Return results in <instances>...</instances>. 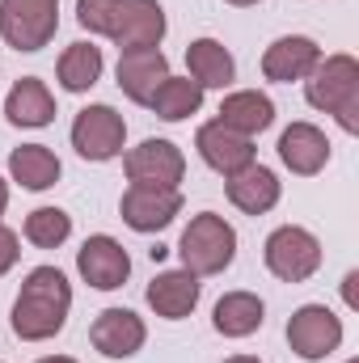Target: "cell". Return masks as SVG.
<instances>
[{"label": "cell", "mask_w": 359, "mask_h": 363, "mask_svg": "<svg viewBox=\"0 0 359 363\" xmlns=\"http://www.w3.org/2000/svg\"><path fill=\"white\" fill-rule=\"evenodd\" d=\"M186 68H190V77H194L203 89H224V85H233V77H237L233 55H228L224 43H216V38L190 43V47H186Z\"/></svg>", "instance_id": "cell-22"}, {"label": "cell", "mask_w": 359, "mask_h": 363, "mask_svg": "<svg viewBox=\"0 0 359 363\" xmlns=\"http://www.w3.org/2000/svg\"><path fill=\"white\" fill-rule=\"evenodd\" d=\"M60 30V0H0V38L13 51H43Z\"/></svg>", "instance_id": "cell-4"}, {"label": "cell", "mask_w": 359, "mask_h": 363, "mask_svg": "<svg viewBox=\"0 0 359 363\" xmlns=\"http://www.w3.org/2000/svg\"><path fill=\"white\" fill-rule=\"evenodd\" d=\"M355 283H359V274L351 271V274H347V287H343V291H347V304H351V308H355Z\"/></svg>", "instance_id": "cell-29"}, {"label": "cell", "mask_w": 359, "mask_h": 363, "mask_svg": "<svg viewBox=\"0 0 359 363\" xmlns=\"http://www.w3.org/2000/svg\"><path fill=\"white\" fill-rule=\"evenodd\" d=\"M279 161L296 174V178H313L326 169L330 161V140L321 127L313 123H292L283 135H279Z\"/></svg>", "instance_id": "cell-16"}, {"label": "cell", "mask_w": 359, "mask_h": 363, "mask_svg": "<svg viewBox=\"0 0 359 363\" xmlns=\"http://www.w3.org/2000/svg\"><path fill=\"white\" fill-rule=\"evenodd\" d=\"M228 4H241V9H245V4H258V0H228Z\"/></svg>", "instance_id": "cell-33"}, {"label": "cell", "mask_w": 359, "mask_h": 363, "mask_svg": "<svg viewBox=\"0 0 359 363\" xmlns=\"http://www.w3.org/2000/svg\"><path fill=\"white\" fill-rule=\"evenodd\" d=\"M182 211V194L178 190H161V186H127L118 216L127 228L136 233H161L174 224V216Z\"/></svg>", "instance_id": "cell-9"}, {"label": "cell", "mask_w": 359, "mask_h": 363, "mask_svg": "<svg viewBox=\"0 0 359 363\" xmlns=\"http://www.w3.org/2000/svg\"><path fill=\"white\" fill-rule=\"evenodd\" d=\"M287 347L309 363L326 359V355H334L343 347V321L326 304H304L287 321Z\"/></svg>", "instance_id": "cell-6"}, {"label": "cell", "mask_w": 359, "mask_h": 363, "mask_svg": "<svg viewBox=\"0 0 359 363\" xmlns=\"http://www.w3.org/2000/svg\"><path fill=\"white\" fill-rule=\"evenodd\" d=\"M21 233H26L30 245L55 250V245H64V241L72 237V216L60 211V207H38V211L26 216V228H21Z\"/></svg>", "instance_id": "cell-26"}, {"label": "cell", "mask_w": 359, "mask_h": 363, "mask_svg": "<svg viewBox=\"0 0 359 363\" xmlns=\"http://www.w3.org/2000/svg\"><path fill=\"white\" fill-rule=\"evenodd\" d=\"M178 254H182V267L190 274H220L237 258V233H233V224L224 216L199 211L182 233Z\"/></svg>", "instance_id": "cell-3"}, {"label": "cell", "mask_w": 359, "mask_h": 363, "mask_svg": "<svg viewBox=\"0 0 359 363\" xmlns=\"http://www.w3.org/2000/svg\"><path fill=\"white\" fill-rule=\"evenodd\" d=\"M4 207H9V182L0 178V216H4Z\"/></svg>", "instance_id": "cell-30"}, {"label": "cell", "mask_w": 359, "mask_h": 363, "mask_svg": "<svg viewBox=\"0 0 359 363\" xmlns=\"http://www.w3.org/2000/svg\"><path fill=\"white\" fill-rule=\"evenodd\" d=\"M321 60V47L304 34H287V38H275L263 55V77L275 85H292V81H304Z\"/></svg>", "instance_id": "cell-15"}, {"label": "cell", "mask_w": 359, "mask_h": 363, "mask_svg": "<svg viewBox=\"0 0 359 363\" xmlns=\"http://www.w3.org/2000/svg\"><path fill=\"white\" fill-rule=\"evenodd\" d=\"M123 169L131 186H161V190H178L186 178V157L178 144L170 140H144L140 148H131L123 157Z\"/></svg>", "instance_id": "cell-8"}, {"label": "cell", "mask_w": 359, "mask_h": 363, "mask_svg": "<svg viewBox=\"0 0 359 363\" xmlns=\"http://www.w3.org/2000/svg\"><path fill=\"white\" fill-rule=\"evenodd\" d=\"M224 190H228V203L241 207L245 216H263V211H270L279 203V178L270 174L267 165H245L241 174L228 178Z\"/></svg>", "instance_id": "cell-21"}, {"label": "cell", "mask_w": 359, "mask_h": 363, "mask_svg": "<svg viewBox=\"0 0 359 363\" xmlns=\"http://www.w3.org/2000/svg\"><path fill=\"white\" fill-rule=\"evenodd\" d=\"M144 338H148V330H144V321L131 308H106V313H97V321L89 325V342L106 359L136 355L144 347Z\"/></svg>", "instance_id": "cell-14"}, {"label": "cell", "mask_w": 359, "mask_h": 363, "mask_svg": "<svg viewBox=\"0 0 359 363\" xmlns=\"http://www.w3.org/2000/svg\"><path fill=\"white\" fill-rule=\"evenodd\" d=\"M220 123H224L228 131L254 140L258 131H267L270 123H275V101H270L267 93H258V89L228 93V97L220 101Z\"/></svg>", "instance_id": "cell-18"}, {"label": "cell", "mask_w": 359, "mask_h": 363, "mask_svg": "<svg viewBox=\"0 0 359 363\" xmlns=\"http://www.w3.org/2000/svg\"><path fill=\"white\" fill-rule=\"evenodd\" d=\"M267 267L275 279H283V283H304V279H313L317 267H321V241L309 233V228H300V224H283V228H275L267 237Z\"/></svg>", "instance_id": "cell-5"}, {"label": "cell", "mask_w": 359, "mask_h": 363, "mask_svg": "<svg viewBox=\"0 0 359 363\" xmlns=\"http://www.w3.org/2000/svg\"><path fill=\"white\" fill-rule=\"evenodd\" d=\"M224 363H263V359H254V355H233V359H224Z\"/></svg>", "instance_id": "cell-31"}, {"label": "cell", "mask_w": 359, "mask_h": 363, "mask_svg": "<svg viewBox=\"0 0 359 363\" xmlns=\"http://www.w3.org/2000/svg\"><path fill=\"white\" fill-rule=\"evenodd\" d=\"M4 118L13 127H47L55 118V97L38 77H21L4 101Z\"/></svg>", "instance_id": "cell-20"}, {"label": "cell", "mask_w": 359, "mask_h": 363, "mask_svg": "<svg viewBox=\"0 0 359 363\" xmlns=\"http://www.w3.org/2000/svg\"><path fill=\"white\" fill-rule=\"evenodd\" d=\"M17 258H21V250H17V233L0 224V274L13 271V267H17Z\"/></svg>", "instance_id": "cell-28"}, {"label": "cell", "mask_w": 359, "mask_h": 363, "mask_svg": "<svg viewBox=\"0 0 359 363\" xmlns=\"http://www.w3.org/2000/svg\"><path fill=\"white\" fill-rule=\"evenodd\" d=\"M9 174L26 190H47L60 182V157L47 144H21L9 152Z\"/></svg>", "instance_id": "cell-23"}, {"label": "cell", "mask_w": 359, "mask_h": 363, "mask_svg": "<svg viewBox=\"0 0 359 363\" xmlns=\"http://www.w3.org/2000/svg\"><path fill=\"white\" fill-rule=\"evenodd\" d=\"M77 271H81V279H85L89 287H97V291H114V287L127 283L131 258H127V250H123L114 237L97 233V237H89V241L77 250Z\"/></svg>", "instance_id": "cell-11"}, {"label": "cell", "mask_w": 359, "mask_h": 363, "mask_svg": "<svg viewBox=\"0 0 359 363\" xmlns=\"http://www.w3.org/2000/svg\"><path fill=\"white\" fill-rule=\"evenodd\" d=\"M114 4H118V0H77V21H81L89 34H106V38H110Z\"/></svg>", "instance_id": "cell-27"}, {"label": "cell", "mask_w": 359, "mask_h": 363, "mask_svg": "<svg viewBox=\"0 0 359 363\" xmlns=\"http://www.w3.org/2000/svg\"><path fill=\"white\" fill-rule=\"evenodd\" d=\"M110 38L118 43V51L161 47V38H165V9L157 0H118L114 4V21H110Z\"/></svg>", "instance_id": "cell-10"}, {"label": "cell", "mask_w": 359, "mask_h": 363, "mask_svg": "<svg viewBox=\"0 0 359 363\" xmlns=\"http://www.w3.org/2000/svg\"><path fill=\"white\" fill-rule=\"evenodd\" d=\"M165 77H170V60L157 47H131L118 55V89L136 106H148L153 93L165 85Z\"/></svg>", "instance_id": "cell-13"}, {"label": "cell", "mask_w": 359, "mask_h": 363, "mask_svg": "<svg viewBox=\"0 0 359 363\" xmlns=\"http://www.w3.org/2000/svg\"><path fill=\"white\" fill-rule=\"evenodd\" d=\"M127 123L114 106H85L72 123V148L85 161H114L123 152Z\"/></svg>", "instance_id": "cell-7"}, {"label": "cell", "mask_w": 359, "mask_h": 363, "mask_svg": "<svg viewBox=\"0 0 359 363\" xmlns=\"http://www.w3.org/2000/svg\"><path fill=\"white\" fill-rule=\"evenodd\" d=\"M38 363H77V359H64V355H51V359H38Z\"/></svg>", "instance_id": "cell-32"}, {"label": "cell", "mask_w": 359, "mask_h": 363, "mask_svg": "<svg viewBox=\"0 0 359 363\" xmlns=\"http://www.w3.org/2000/svg\"><path fill=\"white\" fill-rule=\"evenodd\" d=\"M97 77H101V47H93V43H72V47L60 55V85L68 93L93 89Z\"/></svg>", "instance_id": "cell-25"}, {"label": "cell", "mask_w": 359, "mask_h": 363, "mask_svg": "<svg viewBox=\"0 0 359 363\" xmlns=\"http://www.w3.org/2000/svg\"><path fill=\"white\" fill-rule=\"evenodd\" d=\"M351 363H359V359H351Z\"/></svg>", "instance_id": "cell-34"}, {"label": "cell", "mask_w": 359, "mask_h": 363, "mask_svg": "<svg viewBox=\"0 0 359 363\" xmlns=\"http://www.w3.org/2000/svg\"><path fill=\"white\" fill-rule=\"evenodd\" d=\"M199 274L190 271H161L153 283H148V304H153V313L157 317H165V321H182V317H190L194 313V304H199Z\"/></svg>", "instance_id": "cell-17"}, {"label": "cell", "mask_w": 359, "mask_h": 363, "mask_svg": "<svg viewBox=\"0 0 359 363\" xmlns=\"http://www.w3.org/2000/svg\"><path fill=\"white\" fill-rule=\"evenodd\" d=\"M263 321H267V308L254 291H228L216 300V313H211V325L224 338H250L254 330H263Z\"/></svg>", "instance_id": "cell-19"}, {"label": "cell", "mask_w": 359, "mask_h": 363, "mask_svg": "<svg viewBox=\"0 0 359 363\" xmlns=\"http://www.w3.org/2000/svg\"><path fill=\"white\" fill-rule=\"evenodd\" d=\"M148 106H153L157 118H165V123H182V118H190V114L203 106V85L190 81V77H165V85L153 93Z\"/></svg>", "instance_id": "cell-24"}, {"label": "cell", "mask_w": 359, "mask_h": 363, "mask_svg": "<svg viewBox=\"0 0 359 363\" xmlns=\"http://www.w3.org/2000/svg\"><path fill=\"white\" fill-rule=\"evenodd\" d=\"M68 308H72V287H68L64 271L38 267V271L26 274L9 321H13V334L21 342H47V338H55L64 330Z\"/></svg>", "instance_id": "cell-1"}, {"label": "cell", "mask_w": 359, "mask_h": 363, "mask_svg": "<svg viewBox=\"0 0 359 363\" xmlns=\"http://www.w3.org/2000/svg\"><path fill=\"white\" fill-rule=\"evenodd\" d=\"M304 97L309 106L334 114L343 131H359V64L351 55H330L317 60V68L304 77Z\"/></svg>", "instance_id": "cell-2"}, {"label": "cell", "mask_w": 359, "mask_h": 363, "mask_svg": "<svg viewBox=\"0 0 359 363\" xmlns=\"http://www.w3.org/2000/svg\"><path fill=\"white\" fill-rule=\"evenodd\" d=\"M194 148H199V157H203L216 174H224V178H233V174H241L245 165H254V140H250V135L228 131L220 118L199 127Z\"/></svg>", "instance_id": "cell-12"}]
</instances>
